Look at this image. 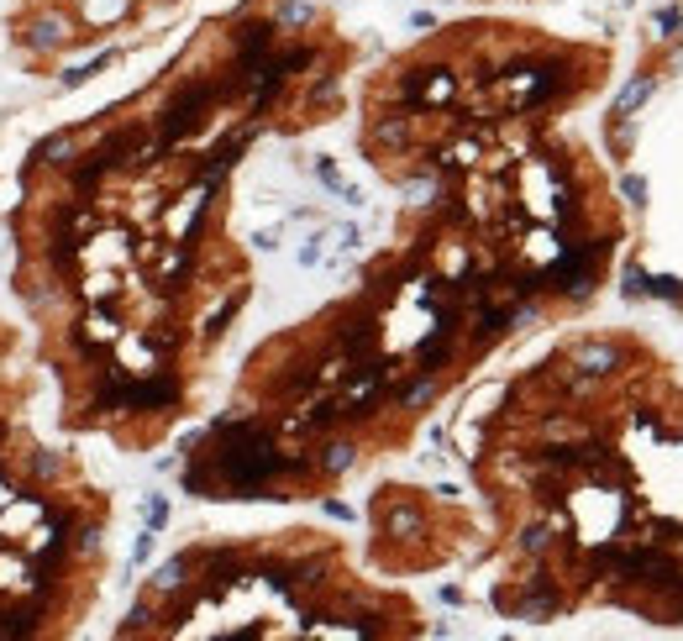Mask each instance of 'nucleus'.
<instances>
[{
	"instance_id": "f257e3e1",
	"label": "nucleus",
	"mask_w": 683,
	"mask_h": 641,
	"mask_svg": "<svg viewBox=\"0 0 683 641\" xmlns=\"http://www.w3.org/2000/svg\"><path fill=\"white\" fill-rule=\"evenodd\" d=\"M211 200H216V184H205V179H195V184H189L184 195L164 200V216H158L164 236H179V242H189V236L200 232V221H205Z\"/></svg>"
},
{
	"instance_id": "f03ea898",
	"label": "nucleus",
	"mask_w": 683,
	"mask_h": 641,
	"mask_svg": "<svg viewBox=\"0 0 683 641\" xmlns=\"http://www.w3.org/2000/svg\"><path fill=\"white\" fill-rule=\"evenodd\" d=\"M121 316H116V305H84L79 310V321H74V342L84 352H106L121 342Z\"/></svg>"
},
{
	"instance_id": "7ed1b4c3",
	"label": "nucleus",
	"mask_w": 683,
	"mask_h": 641,
	"mask_svg": "<svg viewBox=\"0 0 683 641\" xmlns=\"http://www.w3.org/2000/svg\"><path fill=\"white\" fill-rule=\"evenodd\" d=\"M43 516H48V500H43V494L5 500V510H0V547H11V536H27Z\"/></svg>"
},
{
	"instance_id": "20e7f679",
	"label": "nucleus",
	"mask_w": 683,
	"mask_h": 641,
	"mask_svg": "<svg viewBox=\"0 0 683 641\" xmlns=\"http://www.w3.org/2000/svg\"><path fill=\"white\" fill-rule=\"evenodd\" d=\"M310 458H316V478H326V484H332V478H342V473H352V463H358V447L326 431V442H321Z\"/></svg>"
},
{
	"instance_id": "39448f33",
	"label": "nucleus",
	"mask_w": 683,
	"mask_h": 641,
	"mask_svg": "<svg viewBox=\"0 0 683 641\" xmlns=\"http://www.w3.org/2000/svg\"><path fill=\"white\" fill-rule=\"evenodd\" d=\"M657 90V74L652 68H636L626 84H621V95H615V106H610V116H636L641 106H647V95Z\"/></svg>"
},
{
	"instance_id": "423d86ee",
	"label": "nucleus",
	"mask_w": 683,
	"mask_h": 641,
	"mask_svg": "<svg viewBox=\"0 0 683 641\" xmlns=\"http://www.w3.org/2000/svg\"><path fill=\"white\" fill-rule=\"evenodd\" d=\"M137 0H84V27H116L132 16Z\"/></svg>"
},
{
	"instance_id": "0eeeda50",
	"label": "nucleus",
	"mask_w": 683,
	"mask_h": 641,
	"mask_svg": "<svg viewBox=\"0 0 683 641\" xmlns=\"http://www.w3.org/2000/svg\"><path fill=\"white\" fill-rule=\"evenodd\" d=\"M27 43H32V48H63V43H68V21H63V16H37L32 32H27Z\"/></svg>"
},
{
	"instance_id": "6e6552de",
	"label": "nucleus",
	"mask_w": 683,
	"mask_h": 641,
	"mask_svg": "<svg viewBox=\"0 0 683 641\" xmlns=\"http://www.w3.org/2000/svg\"><path fill=\"white\" fill-rule=\"evenodd\" d=\"M274 21H279V32L310 27V21H316V5H310V0H279V5H274Z\"/></svg>"
},
{
	"instance_id": "1a4fd4ad",
	"label": "nucleus",
	"mask_w": 683,
	"mask_h": 641,
	"mask_svg": "<svg viewBox=\"0 0 683 641\" xmlns=\"http://www.w3.org/2000/svg\"><path fill=\"white\" fill-rule=\"evenodd\" d=\"M37 158H43V164H58V169H74V132H58L48 142H37Z\"/></svg>"
},
{
	"instance_id": "9d476101",
	"label": "nucleus",
	"mask_w": 683,
	"mask_h": 641,
	"mask_svg": "<svg viewBox=\"0 0 683 641\" xmlns=\"http://www.w3.org/2000/svg\"><path fill=\"white\" fill-rule=\"evenodd\" d=\"M184 568H189V557H169V563L153 573V594H173V589L184 583Z\"/></svg>"
},
{
	"instance_id": "9b49d317",
	"label": "nucleus",
	"mask_w": 683,
	"mask_h": 641,
	"mask_svg": "<svg viewBox=\"0 0 683 641\" xmlns=\"http://www.w3.org/2000/svg\"><path fill=\"white\" fill-rule=\"evenodd\" d=\"M679 27H683L679 5H657V11H652V32H657V37H679Z\"/></svg>"
},
{
	"instance_id": "f8f14e48",
	"label": "nucleus",
	"mask_w": 683,
	"mask_h": 641,
	"mask_svg": "<svg viewBox=\"0 0 683 641\" xmlns=\"http://www.w3.org/2000/svg\"><path fill=\"white\" fill-rule=\"evenodd\" d=\"M116 63V53H100V59H90V63H79L74 74H63V90H74V84H84V79H95L100 68H111Z\"/></svg>"
},
{
	"instance_id": "ddd939ff",
	"label": "nucleus",
	"mask_w": 683,
	"mask_h": 641,
	"mask_svg": "<svg viewBox=\"0 0 683 641\" xmlns=\"http://www.w3.org/2000/svg\"><path fill=\"white\" fill-rule=\"evenodd\" d=\"M142 516H148V531H164V525H169V500H164V494H153Z\"/></svg>"
},
{
	"instance_id": "4468645a",
	"label": "nucleus",
	"mask_w": 683,
	"mask_h": 641,
	"mask_svg": "<svg viewBox=\"0 0 683 641\" xmlns=\"http://www.w3.org/2000/svg\"><path fill=\"white\" fill-rule=\"evenodd\" d=\"M621 195H626L631 205H647V179H641V174H621Z\"/></svg>"
},
{
	"instance_id": "2eb2a0df",
	"label": "nucleus",
	"mask_w": 683,
	"mask_h": 641,
	"mask_svg": "<svg viewBox=\"0 0 683 641\" xmlns=\"http://www.w3.org/2000/svg\"><path fill=\"white\" fill-rule=\"evenodd\" d=\"M153 536H158V531H142V536H137V547H132V563H148V557H153Z\"/></svg>"
},
{
	"instance_id": "dca6fc26",
	"label": "nucleus",
	"mask_w": 683,
	"mask_h": 641,
	"mask_svg": "<svg viewBox=\"0 0 683 641\" xmlns=\"http://www.w3.org/2000/svg\"><path fill=\"white\" fill-rule=\"evenodd\" d=\"M300 263H305V268H316V263H321V236H310V242L300 247Z\"/></svg>"
},
{
	"instance_id": "f3484780",
	"label": "nucleus",
	"mask_w": 683,
	"mask_h": 641,
	"mask_svg": "<svg viewBox=\"0 0 683 641\" xmlns=\"http://www.w3.org/2000/svg\"><path fill=\"white\" fill-rule=\"evenodd\" d=\"M326 516H332V521H352V510H347L342 500H326Z\"/></svg>"
}]
</instances>
